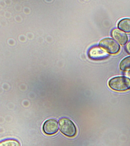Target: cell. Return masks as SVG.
Instances as JSON below:
<instances>
[{
    "label": "cell",
    "mask_w": 130,
    "mask_h": 146,
    "mask_svg": "<svg viewBox=\"0 0 130 146\" xmlns=\"http://www.w3.org/2000/svg\"><path fill=\"white\" fill-rule=\"evenodd\" d=\"M109 86L117 91H125L130 89V79L124 76H116L109 81Z\"/></svg>",
    "instance_id": "cell-1"
},
{
    "label": "cell",
    "mask_w": 130,
    "mask_h": 146,
    "mask_svg": "<svg viewBox=\"0 0 130 146\" xmlns=\"http://www.w3.org/2000/svg\"><path fill=\"white\" fill-rule=\"evenodd\" d=\"M60 130L66 136L72 137L76 135L77 130L76 126L71 120L63 118L60 121Z\"/></svg>",
    "instance_id": "cell-2"
},
{
    "label": "cell",
    "mask_w": 130,
    "mask_h": 146,
    "mask_svg": "<svg viewBox=\"0 0 130 146\" xmlns=\"http://www.w3.org/2000/svg\"><path fill=\"white\" fill-rule=\"evenodd\" d=\"M99 45L111 54L118 53L120 48L118 43L113 39L109 38L103 39L100 41Z\"/></svg>",
    "instance_id": "cell-3"
},
{
    "label": "cell",
    "mask_w": 130,
    "mask_h": 146,
    "mask_svg": "<svg viewBox=\"0 0 130 146\" xmlns=\"http://www.w3.org/2000/svg\"><path fill=\"white\" fill-rule=\"evenodd\" d=\"M90 59L93 60H101L108 58L109 54L104 49L99 46H94L89 50L88 53Z\"/></svg>",
    "instance_id": "cell-4"
},
{
    "label": "cell",
    "mask_w": 130,
    "mask_h": 146,
    "mask_svg": "<svg viewBox=\"0 0 130 146\" xmlns=\"http://www.w3.org/2000/svg\"><path fill=\"white\" fill-rule=\"evenodd\" d=\"M44 133L49 135L55 134L59 130V123L56 120L51 119L44 123L43 127Z\"/></svg>",
    "instance_id": "cell-5"
},
{
    "label": "cell",
    "mask_w": 130,
    "mask_h": 146,
    "mask_svg": "<svg viewBox=\"0 0 130 146\" xmlns=\"http://www.w3.org/2000/svg\"><path fill=\"white\" fill-rule=\"evenodd\" d=\"M111 36L121 45L124 46L126 44L128 40L127 34L123 31L118 29H114L112 31Z\"/></svg>",
    "instance_id": "cell-6"
},
{
    "label": "cell",
    "mask_w": 130,
    "mask_h": 146,
    "mask_svg": "<svg viewBox=\"0 0 130 146\" xmlns=\"http://www.w3.org/2000/svg\"><path fill=\"white\" fill-rule=\"evenodd\" d=\"M118 27L123 32L130 33V18H125L121 20L118 23Z\"/></svg>",
    "instance_id": "cell-7"
},
{
    "label": "cell",
    "mask_w": 130,
    "mask_h": 146,
    "mask_svg": "<svg viewBox=\"0 0 130 146\" xmlns=\"http://www.w3.org/2000/svg\"><path fill=\"white\" fill-rule=\"evenodd\" d=\"M120 68L123 71H130V56L126 57L121 62L119 65Z\"/></svg>",
    "instance_id": "cell-8"
},
{
    "label": "cell",
    "mask_w": 130,
    "mask_h": 146,
    "mask_svg": "<svg viewBox=\"0 0 130 146\" xmlns=\"http://www.w3.org/2000/svg\"><path fill=\"white\" fill-rule=\"evenodd\" d=\"M0 146H20V144L17 140H8L1 143Z\"/></svg>",
    "instance_id": "cell-9"
},
{
    "label": "cell",
    "mask_w": 130,
    "mask_h": 146,
    "mask_svg": "<svg viewBox=\"0 0 130 146\" xmlns=\"http://www.w3.org/2000/svg\"><path fill=\"white\" fill-rule=\"evenodd\" d=\"M125 50L129 54H130V42H129L127 44L126 46L125 47Z\"/></svg>",
    "instance_id": "cell-10"
}]
</instances>
